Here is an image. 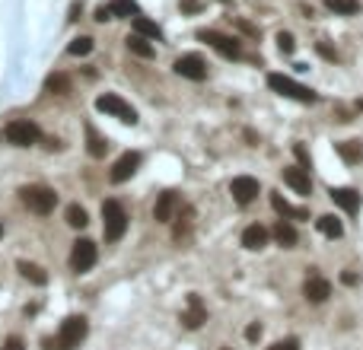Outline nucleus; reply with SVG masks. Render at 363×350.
Wrapping results in <instances>:
<instances>
[{
	"label": "nucleus",
	"instance_id": "nucleus-17",
	"mask_svg": "<svg viewBox=\"0 0 363 350\" xmlns=\"http://www.w3.org/2000/svg\"><path fill=\"white\" fill-rule=\"evenodd\" d=\"M268 229L264 226H258V223H252V226H246V233H242V245H246L248 251H262L264 245H268Z\"/></svg>",
	"mask_w": 363,
	"mask_h": 350
},
{
	"label": "nucleus",
	"instance_id": "nucleus-35",
	"mask_svg": "<svg viewBox=\"0 0 363 350\" xmlns=\"http://www.w3.org/2000/svg\"><path fill=\"white\" fill-rule=\"evenodd\" d=\"M182 10H185V13H198L201 0H182Z\"/></svg>",
	"mask_w": 363,
	"mask_h": 350
},
{
	"label": "nucleus",
	"instance_id": "nucleus-5",
	"mask_svg": "<svg viewBox=\"0 0 363 350\" xmlns=\"http://www.w3.org/2000/svg\"><path fill=\"white\" fill-rule=\"evenodd\" d=\"M96 109L106 112V115H112V118H118V121H124V125H137V112H134L121 96H115V92L99 96V99H96Z\"/></svg>",
	"mask_w": 363,
	"mask_h": 350
},
{
	"label": "nucleus",
	"instance_id": "nucleus-15",
	"mask_svg": "<svg viewBox=\"0 0 363 350\" xmlns=\"http://www.w3.org/2000/svg\"><path fill=\"white\" fill-rule=\"evenodd\" d=\"M303 296L319 306V302H325L331 296V284L325 280V277H319V274H309V277H306V284H303Z\"/></svg>",
	"mask_w": 363,
	"mask_h": 350
},
{
	"label": "nucleus",
	"instance_id": "nucleus-11",
	"mask_svg": "<svg viewBox=\"0 0 363 350\" xmlns=\"http://www.w3.org/2000/svg\"><path fill=\"white\" fill-rule=\"evenodd\" d=\"M207 322V309H204V302H201V296L198 293H191L188 300H185V309H182V325L185 328H201Z\"/></svg>",
	"mask_w": 363,
	"mask_h": 350
},
{
	"label": "nucleus",
	"instance_id": "nucleus-31",
	"mask_svg": "<svg viewBox=\"0 0 363 350\" xmlns=\"http://www.w3.org/2000/svg\"><path fill=\"white\" fill-rule=\"evenodd\" d=\"M277 48H281V54H293V35L290 32H277Z\"/></svg>",
	"mask_w": 363,
	"mask_h": 350
},
{
	"label": "nucleus",
	"instance_id": "nucleus-7",
	"mask_svg": "<svg viewBox=\"0 0 363 350\" xmlns=\"http://www.w3.org/2000/svg\"><path fill=\"white\" fill-rule=\"evenodd\" d=\"M201 42H207L210 48L217 51V54H223V58H239L242 48H239V39H230V35H223V32H214V29H201L198 32Z\"/></svg>",
	"mask_w": 363,
	"mask_h": 350
},
{
	"label": "nucleus",
	"instance_id": "nucleus-1",
	"mask_svg": "<svg viewBox=\"0 0 363 350\" xmlns=\"http://www.w3.org/2000/svg\"><path fill=\"white\" fill-rule=\"evenodd\" d=\"M86 331H90L86 318H83V316H67L64 322H61V328H58V338L48 341V350H74V347H80V341L86 338Z\"/></svg>",
	"mask_w": 363,
	"mask_h": 350
},
{
	"label": "nucleus",
	"instance_id": "nucleus-21",
	"mask_svg": "<svg viewBox=\"0 0 363 350\" xmlns=\"http://www.w3.org/2000/svg\"><path fill=\"white\" fill-rule=\"evenodd\" d=\"M134 32L137 35H144V39H153V42H159V39H163V29H159L157 23H150L147 17H134Z\"/></svg>",
	"mask_w": 363,
	"mask_h": 350
},
{
	"label": "nucleus",
	"instance_id": "nucleus-36",
	"mask_svg": "<svg viewBox=\"0 0 363 350\" xmlns=\"http://www.w3.org/2000/svg\"><path fill=\"white\" fill-rule=\"evenodd\" d=\"M315 48H319V54H322V58H328V61H338V54H335V51H331L328 45H322V42H319V45H315Z\"/></svg>",
	"mask_w": 363,
	"mask_h": 350
},
{
	"label": "nucleus",
	"instance_id": "nucleus-6",
	"mask_svg": "<svg viewBox=\"0 0 363 350\" xmlns=\"http://www.w3.org/2000/svg\"><path fill=\"white\" fill-rule=\"evenodd\" d=\"M96 258H99V251H96V242L92 239H77L74 242V249H70V267H74L77 274L92 271Z\"/></svg>",
	"mask_w": 363,
	"mask_h": 350
},
{
	"label": "nucleus",
	"instance_id": "nucleus-18",
	"mask_svg": "<svg viewBox=\"0 0 363 350\" xmlns=\"http://www.w3.org/2000/svg\"><path fill=\"white\" fill-rule=\"evenodd\" d=\"M271 207L277 210V214H281V220H309V210H306V207H293V204H287V200H284L277 192L271 194Z\"/></svg>",
	"mask_w": 363,
	"mask_h": 350
},
{
	"label": "nucleus",
	"instance_id": "nucleus-16",
	"mask_svg": "<svg viewBox=\"0 0 363 350\" xmlns=\"http://www.w3.org/2000/svg\"><path fill=\"white\" fill-rule=\"evenodd\" d=\"M328 198L335 200L344 214H357V210H360V194H357L354 188H331Z\"/></svg>",
	"mask_w": 363,
	"mask_h": 350
},
{
	"label": "nucleus",
	"instance_id": "nucleus-30",
	"mask_svg": "<svg viewBox=\"0 0 363 350\" xmlns=\"http://www.w3.org/2000/svg\"><path fill=\"white\" fill-rule=\"evenodd\" d=\"M112 17H137V3L134 0H115L112 3Z\"/></svg>",
	"mask_w": 363,
	"mask_h": 350
},
{
	"label": "nucleus",
	"instance_id": "nucleus-27",
	"mask_svg": "<svg viewBox=\"0 0 363 350\" xmlns=\"http://www.w3.org/2000/svg\"><path fill=\"white\" fill-rule=\"evenodd\" d=\"M67 51H70L74 58H86V54L92 51V39H90V35H77L74 42L67 45Z\"/></svg>",
	"mask_w": 363,
	"mask_h": 350
},
{
	"label": "nucleus",
	"instance_id": "nucleus-3",
	"mask_svg": "<svg viewBox=\"0 0 363 350\" xmlns=\"http://www.w3.org/2000/svg\"><path fill=\"white\" fill-rule=\"evenodd\" d=\"M268 86H271L277 96H284V99H297V102H315L319 99L309 86L297 83L293 76H284V74H268Z\"/></svg>",
	"mask_w": 363,
	"mask_h": 350
},
{
	"label": "nucleus",
	"instance_id": "nucleus-28",
	"mask_svg": "<svg viewBox=\"0 0 363 350\" xmlns=\"http://www.w3.org/2000/svg\"><path fill=\"white\" fill-rule=\"evenodd\" d=\"M86 223H90L86 210H83L80 204H70V207H67V226H74V229H83Z\"/></svg>",
	"mask_w": 363,
	"mask_h": 350
},
{
	"label": "nucleus",
	"instance_id": "nucleus-33",
	"mask_svg": "<svg viewBox=\"0 0 363 350\" xmlns=\"http://www.w3.org/2000/svg\"><path fill=\"white\" fill-rule=\"evenodd\" d=\"M268 350H300V344H297V338H287V341H277L274 347H268Z\"/></svg>",
	"mask_w": 363,
	"mask_h": 350
},
{
	"label": "nucleus",
	"instance_id": "nucleus-26",
	"mask_svg": "<svg viewBox=\"0 0 363 350\" xmlns=\"http://www.w3.org/2000/svg\"><path fill=\"white\" fill-rule=\"evenodd\" d=\"M325 7L331 13H341V17H354L357 10H360V3L357 0H325Z\"/></svg>",
	"mask_w": 363,
	"mask_h": 350
},
{
	"label": "nucleus",
	"instance_id": "nucleus-2",
	"mask_svg": "<svg viewBox=\"0 0 363 350\" xmlns=\"http://www.w3.org/2000/svg\"><path fill=\"white\" fill-rule=\"evenodd\" d=\"M19 198H23V204L32 214H39V217H48L51 210H55V204H58V194H55V188H48V185H29V188H23L19 192Z\"/></svg>",
	"mask_w": 363,
	"mask_h": 350
},
{
	"label": "nucleus",
	"instance_id": "nucleus-34",
	"mask_svg": "<svg viewBox=\"0 0 363 350\" xmlns=\"http://www.w3.org/2000/svg\"><path fill=\"white\" fill-rule=\"evenodd\" d=\"M0 350H26V344H23V338H7Z\"/></svg>",
	"mask_w": 363,
	"mask_h": 350
},
{
	"label": "nucleus",
	"instance_id": "nucleus-14",
	"mask_svg": "<svg viewBox=\"0 0 363 350\" xmlns=\"http://www.w3.org/2000/svg\"><path fill=\"white\" fill-rule=\"evenodd\" d=\"M284 182H287L297 194H303V198L313 194V178H309V172H306L303 166H287L284 169Z\"/></svg>",
	"mask_w": 363,
	"mask_h": 350
},
{
	"label": "nucleus",
	"instance_id": "nucleus-20",
	"mask_svg": "<svg viewBox=\"0 0 363 350\" xmlns=\"http://www.w3.org/2000/svg\"><path fill=\"white\" fill-rule=\"evenodd\" d=\"M315 226H319V233L328 236V239H341V236H344V226H341V220L335 217V214L319 217V220H315Z\"/></svg>",
	"mask_w": 363,
	"mask_h": 350
},
{
	"label": "nucleus",
	"instance_id": "nucleus-22",
	"mask_svg": "<svg viewBox=\"0 0 363 350\" xmlns=\"http://www.w3.org/2000/svg\"><path fill=\"white\" fill-rule=\"evenodd\" d=\"M124 45H128V51H131V54H137V58H153V45L147 42V39H144V35H128V39H124Z\"/></svg>",
	"mask_w": 363,
	"mask_h": 350
},
{
	"label": "nucleus",
	"instance_id": "nucleus-4",
	"mask_svg": "<svg viewBox=\"0 0 363 350\" xmlns=\"http://www.w3.org/2000/svg\"><path fill=\"white\" fill-rule=\"evenodd\" d=\"M128 229V214L118 200H106L102 204V233H106V242H118Z\"/></svg>",
	"mask_w": 363,
	"mask_h": 350
},
{
	"label": "nucleus",
	"instance_id": "nucleus-38",
	"mask_svg": "<svg viewBox=\"0 0 363 350\" xmlns=\"http://www.w3.org/2000/svg\"><path fill=\"white\" fill-rule=\"evenodd\" d=\"M96 19H99V23H106V19H115V17H112V7H99V10H96Z\"/></svg>",
	"mask_w": 363,
	"mask_h": 350
},
{
	"label": "nucleus",
	"instance_id": "nucleus-23",
	"mask_svg": "<svg viewBox=\"0 0 363 350\" xmlns=\"http://www.w3.org/2000/svg\"><path fill=\"white\" fill-rule=\"evenodd\" d=\"M338 156L344 159V163H360L363 159V143L360 141H344V143H338Z\"/></svg>",
	"mask_w": 363,
	"mask_h": 350
},
{
	"label": "nucleus",
	"instance_id": "nucleus-13",
	"mask_svg": "<svg viewBox=\"0 0 363 350\" xmlns=\"http://www.w3.org/2000/svg\"><path fill=\"white\" fill-rule=\"evenodd\" d=\"M137 169H141V153H124V156H118L115 166H112L108 178H112L115 185H121V182H128Z\"/></svg>",
	"mask_w": 363,
	"mask_h": 350
},
{
	"label": "nucleus",
	"instance_id": "nucleus-39",
	"mask_svg": "<svg viewBox=\"0 0 363 350\" xmlns=\"http://www.w3.org/2000/svg\"><path fill=\"white\" fill-rule=\"evenodd\" d=\"M0 236H3V226H0Z\"/></svg>",
	"mask_w": 363,
	"mask_h": 350
},
{
	"label": "nucleus",
	"instance_id": "nucleus-32",
	"mask_svg": "<svg viewBox=\"0 0 363 350\" xmlns=\"http://www.w3.org/2000/svg\"><path fill=\"white\" fill-rule=\"evenodd\" d=\"M293 153H297V159H300V166H303L306 172H309V153H306V147H303V143H297V147H293Z\"/></svg>",
	"mask_w": 363,
	"mask_h": 350
},
{
	"label": "nucleus",
	"instance_id": "nucleus-12",
	"mask_svg": "<svg viewBox=\"0 0 363 350\" xmlns=\"http://www.w3.org/2000/svg\"><path fill=\"white\" fill-rule=\"evenodd\" d=\"M175 214H179V194L175 192H163L153 204V220L157 223H173Z\"/></svg>",
	"mask_w": 363,
	"mask_h": 350
},
{
	"label": "nucleus",
	"instance_id": "nucleus-19",
	"mask_svg": "<svg viewBox=\"0 0 363 350\" xmlns=\"http://www.w3.org/2000/svg\"><path fill=\"white\" fill-rule=\"evenodd\" d=\"M274 239H277L281 249H293V245H297V229H293V223H290V220H277V223H274Z\"/></svg>",
	"mask_w": 363,
	"mask_h": 350
},
{
	"label": "nucleus",
	"instance_id": "nucleus-24",
	"mask_svg": "<svg viewBox=\"0 0 363 350\" xmlns=\"http://www.w3.org/2000/svg\"><path fill=\"white\" fill-rule=\"evenodd\" d=\"M19 274H23L26 280H32L35 287H45V284H48V274H45L39 265H29V261H19Z\"/></svg>",
	"mask_w": 363,
	"mask_h": 350
},
{
	"label": "nucleus",
	"instance_id": "nucleus-9",
	"mask_svg": "<svg viewBox=\"0 0 363 350\" xmlns=\"http://www.w3.org/2000/svg\"><path fill=\"white\" fill-rule=\"evenodd\" d=\"M39 137L41 134L32 121H23V118H19V121H10L7 125V141L13 143V147H32Z\"/></svg>",
	"mask_w": 363,
	"mask_h": 350
},
{
	"label": "nucleus",
	"instance_id": "nucleus-8",
	"mask_svg": "<svg viewBox=\"0 0 363 350\" xmlns=\"http://www.w3.org/2000/svg\"><path fill=\"white\" fill-rule=\"evenodd\" d=\"M258 192H262V185H258V178H252V175H236L230 182V194L236 204H252V200L258 198Z\"/></svg>",
	"mask_w": 363,
	"mask_h": 350
},
{
	"label": "nucleus",
	"instance_id": "nucleus-29",
	"mask_svg": "<svg viewBox=\"0 0 363 350\" xmlns=\"http://www.w3.org/2000/svg\"><path fill=\"white\" fill-rule=\"evenodd\" d=\"M45 86H48V92H58V96H67V92H70V80H67L64 74H51Z\"/></svg>",
	"mask_w": 363,
	"mask_h": 350
},
{
	"label": "nucleus",
	"instance_id": "nucleus-25",
	"mask_svg": "<svg viewBox=\"0 0 363 350\" xmlns=\"http://www.w3.org/2000/svg\"><path fill=\"white\" fill-rule=\"evenodd\" d=\"M86 141H90V143H86V150H90V156H106L108 143L102 141V137H99V134H96V131H92L90 125H86Z\"/></svg>",
	"mask_w": 363,
	"mask_h": 350
},
{
	"label": "nucleus",
	"instance_id": "nucleus-37",
	"mask_svg": "<svg viewBox=\"0 0 363 350\" xmlns=\"http://www.w3.org/2000/svg\"><path fill=\"white\" fill-rule=\"evenodd\" d=\"M246 338H248V341H258V338H262V325H248L246 328Z\"/></svg>",
	"mask_w": 363,
	"mask_h": 350
},
{
	"label": "nucleus",
	"instance_id": "nucleus-10",
	"mask_svg": "<svg viewBox=\"0 0 363 350\" xmlns=\"http://www.w3.org/2000/svg\"><path fill=\"white\" fill-rule=\"evenodd\" d=\"M175 74L185 76V80L201 83V80L207 76V64H204V58H198V54H182V58L175 61Z\"/></svg>",
	"mask_w": 363,
	"mask_h": 350
}]
</instances>
